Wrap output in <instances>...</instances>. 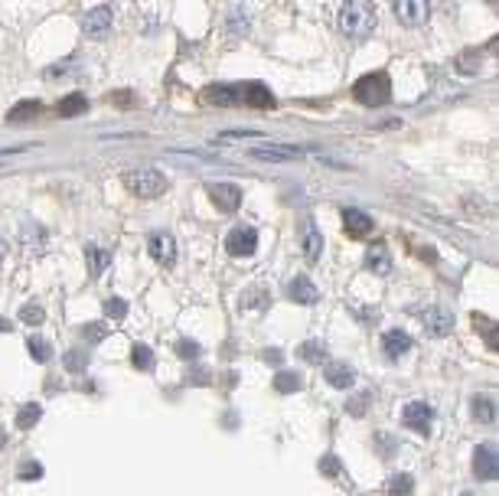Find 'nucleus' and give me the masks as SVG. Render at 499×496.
Here are the masks:
<instances>
[{
  "mask_svg": "<svg viewBox=\"0 0 499 496\" xmlns=\"http://www.w3.org/2000/svg\"><path fill=\"white\" fill-rule=\"evenodd\" d=\"M411 490H414V480L408 474H395L388 480V496H411Z\"/></svg>",
  "mask_w": 499,
  "mask_h": 496,
  "instance_id": "bb28decb",
  "label": "nucleus"
},
{
  "mask_svg": "<svg viewBox=\"0 0 499 496\" xmlns=\"http://www.w3.org/2000/svg\"><path fill=\"white\" fill-rule=\"evenodd\" d=\"M186 382L190 386H206L209 382V369H193L190 376H186Z\"/></svg>",
  "mask_w": 499,
  "mask_h": 496,
  "instance_id": "58836bf2",
  "label": "nucleus"
},
{
  "mask_svg": "<svg viewBox=\"0 0 499 496\" xmlns=\"http://www.w3.org/2000/svg\"><path fill=\"white\" fill-rule=\"evenodd\" d=\"M85 108H88L85 95H69L59 101V115H63V118H75V115H82Z\"/></svg>",
  "mask_w": 499,
  "mask_h": 496,
  "instance_id": "b1692460",
  "label": "nucleus"
},
{
  "mask_svg": "<svg viewBox=\"0 0 499 496\" xmlns=\"http://www.w3.org/2000/svg\"><path fill=\"white\" fill-rule=\"evenodd\" d=\"M327 382L333 388H350L356 382V369L346 363H327Z\"/></svg>",
  "mask_w": 499,
  "mask_h": 496,
  "instance_id": "2eb2a0df",
  "label": "nucleus"
},
{
  "mask_svg": "<svg viewBox=\"0 0 499 496\" xmlns=\"http://www.w3.org/2000/svg\"><path fill=\"white\" fill-rule=\"evenodd\" d=\"M366 268H369L372 274H388V271H392V255H388V248L372 245L369 251H366Z\"/></svg>",
  "mask_w": 499,
  "mask_h": 496,
  "instance_id": "4468645a",
  "label": "nucleus"
},
{
  "mask_svg": "<svg viewBox=\"0 0 499 496\" xmlns=\"http://www.w3.org/2000/svg\"><path fill=\"white\" fill-rule=\"evenodd\" d=\"M388 92H392V85H388V76H385V72H369V76H362L359 82L352 85V95L359 98L362 105H369V108L385 105V101H388Z\"/></svg>",
  "mask_w": 499,
  "mask_h": 496,
  "instance_id": "f03ea898",
  "label": "nucleus"
},
{
  "mask_svg": "<svg viewBox=\"0 0 499 496\" xmlns=\"http://www.w3.org/2000/svg\"><path fill=\"white\" fill-rule=\"evenodd\" d=\"M425 324L434 336H447L450 333V326H454V317H450L447 311H441V307H431V311H425Z\"/></svg>",
  "mask_w": 499,
  "mask_h": 496,
  "instance_id": "dca6fc26",
  "label": "nucleus"
},
{
  "mask_svg": "<svg viewBox=\"0 0 499 496\" xmlns=\"http://www.w3.org/2000/svg\"><path fill=\"white\" fill-rule=\"evenodd\" d=\"M300 386H304V382H300V376H297V372H281V376L275 379V388H277V392H284V395H291V392H297Z\"/></svg>",
  "mask_w": 499,
  "mask_h": 496,
  "instance_id": "c85d7f7f",
  "label": "nucleus"
},
{
  "mask_svg": "<svg viewBox=\"0 0 499 496\" xmlns=\"http://www.w3.org/2000/svg\"><path fill=\"white\" fill-rule=\"evenodd\" d=\"M105 313L111 320H121L124 313H128V301H121V297H108L105 301Z\"/></svg>",
  "mask_w": 499,
  "mask_h": 496,
  "instance_id": "473e14b6",
  "label": "nucleus"
},
{
  "mask_svg": "<svg viewBox=\"0 0 499 496\" xmlns=\"http://www.w3.org/2000/svg\"><path fill=\"white\" fill-rule=\"evenodd\" d=\"M131 359H134L138 369H154V353H150V346H144V343H138L131 349Z\"/></svg>",
  "mask_w": 499,
  "mask_h": 496,
  "instance_id": "7c9ffc66",
  "label": "nucleus"
},
{
  "mask_svg": "<svg viewBox=\"0 0 499 496\" xmlns=\"http://www.w3.org/2000/svg\"><path fill=\"white\" fill-rule=\"evenodd\" d=\"M147 245H150V255H154L160 265H173V261H177V242H173L167 232H154Z\"/></svg>",
  "mask_w": 499,
  "mask_h": 496,
  "instance_id": "9b49d317",
  "label": "nucleus"
},
{
  "mask_svg": "<svg viewBox=\"0 0 499 496\" xmlns=\"http://www.w3.org/2000/svg\"><path fill=\"white\" fill-rule=\"evenodd\" d=\"M320 470H323V474H329V477H336V474H340V461H336L333 454H327V457L320 461Z\"/></svg>",
  "mask_w": 499,
  "mask_h": 496,
  "instance_id": "e433bc0d",
  "label": "nucleus"
},
{
  "mask_svg": "<svg viewBox=\"0 0 499 496\" xmlns=\"http://www.w3.org/2000/svg\"><path fill=\"white\" fill-rule=\"evenodd\" d=\"M297 356L307 359V363H323L327 359V343L323 340H307V343H300Z\"/></svg>",
  "mask_w": 499,
  "mask_h": 496,
  "instance_id": "4be33fe9",
  "label": "nucleus"
},
{
  "mask_svg": "<svg viewBox=\"0 0 499 496\" xmlns=\"http://www.w3.org/2000/svg\"><path fill=\"white\" fill-rule=\"evenodd\" d=\"M20 477H23V480H36V477H43V467H40V464H23Z\"/></svg>",
  "mask_w": 499,
  "mask_h": 496,
  "instance_id": "a19ab883",
  "label": "nucleus"
},
{
  "mask_svg": "<svg viewBox=\"0 0 499 496\" xmlns=\"http://www.w3.org/2000/svg\"><path fill=\"white\" fill-rule=\"evenodd\" d=\"M395 13H398L402 23L418 26V23L427 20V3H421V0H398V3H395Z\"/></svg>",
  "mask_w": 499,
  "mask_h": 496,
  "instance_id": "ddd939ff",
  "label": "nucleus"
},
{
  "mask_svg": "<svg viewBox=\"0 0 499 496\" xmlns=\"http://www.w3.org/2000/svg\"><path fill=\"white\" fill-rule=\"evenodd\" d=\"M265 359H268V363H275V366H277V363H281V359H284V356H281V349H265Z\"/></svg>",
  "mask_w": 499,
  "mask_h": 496,
  "instance_id": "c03bdc74",
  "label": "nucleus"
},
{
  "mask_svg": "<svg viewBox=\"0 0 499 496\" xmlns=\"http://www.w3.org/2000/svg\"><path fill=\"white\" fill-rule=\"evenodd\" d=\"M340 30L352 40H369L375 30V10L369 3H343L340 7Z\"/></svg>",
  "mask_w": 499,
  "mask_h": 496,
  "instance_id": "f257e3e1",
  "label": "nucleus"
},
{
  "mask_svg": "<svg viewBox=\"0 0 499 496\" xmlns=\"http://www.w3.org/2000/svg\"><path fill=\"white\" fill-rule=\"evenodd\" d=\"M366 402H369V395H359L356 402H350V405H346L350 415H366Z\"/></svg>",
  "mask_w": 499,
  "mask_h": 496,
  "instance_id": "37998d69",
  "label": "nucleus"
},
{
  "mask_svg": "<svg viewBox=\"0 0 499 496\" xmlns=\"http://www.w3.org/2000/svg\"><path fill=\"white\" fill-rule=\"evenodd\" d=\"M343 222H346V232L350 235H369L372 232V219L362 213V209H346L343 213Z\"/></svg>",
  "mask_w": 499,
  "mask_h": 496,
  "instance_id": "a211bd4d",
  "label": "nucleus"
},
{
  "mask_svg": "<svg viewBox=\"0 0 499 496\" xmlns=\"http://www.w3.org/2000/svg\"><path fill=\"white\" fill-rule=\"evenodd\" d=\"M3 255H7V245H3V242H0V261H3Z\"/></svg>",
  "mask_w": 499,
  "mask_h": 496,
  "instance_id": "49530a36",
  "label": "nucleus"
},
{
  "mask_svg": "<svg viewBox=\"0 0 499 496\" xmlns=\"http://www.w3.org/2000/svg\"><path fill=\"white\" fill-rule=\"evenodd\" d=\"M26 349H30V356L36 359V363H46V359L53 356V346L46 343V340H40V336H30V340H26Z\"/></svg>",
  "mask_w": 499,
  "mask_h": 496,
  "instance_id": "cd10ccee",
  "label": "nucleus"
},
{
  "mask_svg": "<svg viewBox=\"0 0 499 496\" xmlns=\"http://www.w3.org/2000/svg\"><path fill=\"white\" fill-rule=\"evenodd\" d=\"M477 324H480V333H483V330H486V340H489V349H496V333H493V324H489V320H480L477 317Z\"/></svg>",
  "mask_w": 499,
  "mask_h": 496,
  "instance_id": "ea45409f",
  "label": "nucleus"
},
{
  "mask_svg": "<svg viewBox=\"0 0 499 496\" xmlns=\"http://www.w3.org/2000/svg\"><path fill=\"white\" fill-rule=\"evenodd\" d=\"M85 340H92V343H98V340H105V326L101 324H85Z\"/></svg>",
  "mask_w": 499,
  "mask_h": 496,
  "instance_id": "4c0bfd02",
  "label": "nucleus"
},
{
  "mask_svg": "<svg viewBox=\"0 0 499 496\" xmlns=\"http://www.w3.org/2000/svg\"><path fill=\"white\" fill-rule=\"evenodd\" d=\"M40 418H43V408L30 402V405H23L20 415H17V428H20V431H26V428H33V424H36Z\"/></svg>",
  "mask_w": 499,
  "mask_h": 496,
  "instance_id": "a878e982",
  "label": "nucleus"
},
{
  "mask_svg": "<svg viewBox=\"0 0 499 496\" xmlns=\"http://www.w3.org/2000/svg\"><path fill=\"white\" fill-rule=\"evenodd\" d=\"M242 7H232V17H229V23H232V30L235 33H245L248 30V17H242Z\"/></svg>",
  "mask_w": 499,
  "mask_h": 496,
  "instance_id": "c9c22d12",
  "label": "nucleus"
},
{
  "mask_svg": "<svg viewBox=\"0 0 499 496\" xmlns=\"http://www.w3.org/2000/svg\"><path fill=\"white\" fill-rule=\"evenodd\" d=\"M85 258H88V271H92V274H101V271L111 265V255H108V251H101L98 245H88Z\"/></svg>",
  "mask_w": 499,
  "mask_h": 496,
  "instance_id": "5701e85b",
  "label": "nucleus"
},
{
  "mask_svg": "<svg viewBox=\"0 0 499 496\" xmlns=\"http://www.w3.org/2000/svg\"><path fill=\"white\" fill-rule=\"evenodd\" d=\"M209 196H213V203L222 209V213H235L238 206H242V190L235 183H213L209 186Z\"/></svg>",
  "mask_w": 499,
  "mask_h": 496,
  "instance_id": "0eeeda50",
  "label": "nucleus"
},
{
  "mask_svg": "<svg viewBox=\"0 0 499 496\" xmlns=\"http://www.w3.org/2000/svg\"><path fill=\"white\" fill-rule=\"evenodd\" d=\"M124 183H128V190L134 196H140V199H154V196H160L167 190V176L160 170H150L147 167V170H134Z\"/></svg>",
  "mask_w": 499,
  "mask_h": 496,
  "instance_id": "7ed1b4c3",
  "label": "nucleus"
},
{
  "mask_svg": "<svg viewBox=\"0 0 499 496\" xmlns=\"http://www.w3.org/2000/svg\"><path fill=\"white\" fill-rule=\"evenodd\" d=\"M85 366H88V353H82V349L65 353V369H69V372H82Z\"/></svg>",
  "mask_w": 499,
  "mask_h": 496,
  "instance_id": "2f4dec72",
  "label": "nucleus"
},
{
  "mask_svg": "<svg viewBox=\"0 0 499 496\" xmlns=\"http://www.w3.org/2000/svg\"><path fill=\"white\" fill-rule=\"evenodd\" d=\"M470 411H473V418H477V421H486V424H489V421L496 418V402L477 395V399H473V408H470Z\"/></svg>",
  "mask_w": 499,
  "mask_h": 496,
  "instance_id": "393cba45",
  "label": "nucleus"
},
{
  "mask_svg": "<svg viewBox=\"0 0 499 496\" xmlns=\"http://www.w3.org/2000/svg\"><path fill=\"white\" fill-rule=\"evenodd\" d=\"M43 115V101H20V105H13L7 121H30V118H40Z\"/></svg>",
  "mask_w": 499,
  "mask_h": 496,
  "instance_id": "aec40b11",
  "label": "nucleus"
},
{
  "mask_svg": "<svg viewBox=\"0 0 499 496\" xmlns=\"http://www.w3.org/2000/svg\"><path fill=\"white\" fill-rule=\"evenodd\" d=\"M3 441H7V434H3V431H0V447H3Z\"/></svg>",
  "mask_w": 499,
  "mask_h": 496,
  "instance_id": "de8ad7c7",
  "label": "nucleus"
},
{
  "mask_svg": "<svg viewBox=\"0 0 499 496\" xmlns=\"http://www.w3.org/2000/svg\"><path fill=\"white\" fill-rule=\"evenodd\" d=\"M245 138H261V131H222L219 134V140H245Z\"/></svg>",
  "mask_w": 499,
  "mask_h": 496,
  "instance_id": "f704fd0d",
  "label": "nucleus"
},
{
  "mask_svg": "<svg viewBox=\"0 0 499 496\" xmlns=\"http://www.w3.org/2000/svg\"><path fill=\"white\" fill-rule=\"evenodd\" d=\"M7 330H13V324H10V320H3V317H0V333H7Z\"/></svg>",
  "mask_w": 499,
  "mask_h": 496,
  "instance_id": "a18cd8bd",
  "label": "nucleus"
},
{
  "mask_svg": "<svg viewBox=\"0 0 499 496\" xmlns=\"http://www.w3.org/2000/svg\"><path fill=\"white\" fill-rule=\"evenodd\" d=\"M177 353H180L183 359H196L202 353V346L196 343V340H180V343H177Z\"/></svg>",
  "mask_w": 499,
  "mask_h": 496,
  "instance_id": "72a5a7b5",
  "label": "nucleus"
},
{
  "mask_svg": "<svg viewBox=\"0 0 499 496\" xmlns=\"http://www.w3.org/2000/svg\"><path fill=\"white\" fill-rule=\"evenodd\" d=\"M287 297H291L294 304H317L320 301V291L313 288V281L300 274V278H294L291 284H287Z\"/></svg>",
  "mask_w": 499,
  "mask_h": 496,
  "instance_id": "f8f14e48",
  "label": "nucleus"
},
{
  "mask_svg": "<svg viewBox=\"0 0 499 496\" xmlns=\"http://www.w3.org/2000/svg\"><path fill=\"white\" fill-rule=\"evenodd\" d=\"M252 160H268V163H287V160H297L300 151L297 147H281V144H271V147H252L248 151Z\"/></svg>",
  "mask_w": 499,
  "mask_h": 496,
  "instance_id": "1a4fd4ad",
  "label": "nucleus"
},
{
  "mask_svg": "<svg viewBox=\"0 0 499 496\" xmlns=\"http://www.w3.org/2000/svg\"><path fill=\"white\" fill-rule=\"evenodd\" d=\"M206 98L215 105H238V88L235 85H213L206 88Z\"/></svg>",
  "mask_w": 499,
  "mask_h": 496,
  "instance_id": "412c9836",
  "label": "nucleus"
},
{
  "mask_svg": "<svg viewBox=\"0 0 499 496\" xmlns=\"http://www.w3.org/2000/svg\"><path fill=\"white\" fill-rule=\"evenodd\" d=\"M473 474L480 480H496L499 461H496V447L493 444H480L477 451H473Z\"/></svg>",
  "mask_w": 499,
  "mask_h": 496,
  "instance_id": "39448f33",
  "label": "nucleus"
},
{
  "mask_svg": "<svg viewBox=\"0 0 499 496\" xmlns=\"http://www.w3.org/2000/svg\"><path fill=\"white\" fill-rule=\"evenodd\" d=\"M300 248H304V255H307L310 261H317V258H320V248H323V235H320V229L313 226L310 219L304 222V245H300Z\"/></svg>",
  "mask_w": 499,
  "mask_h": 496,
  "instance_id": "6ab92c4d",
  "label": "nucleus"
},
{
  "mask_svg": "<svg viewBox=\"0 0 499 496\" xmlns=\"http://www.w3.org/2000/svg\"><path fill=\"white\" fill-rule=\"evenodd\" d=\"M382 343H385V353H388L392 359H398L411 349V336L404 333V330H388V333L382 336Z\"/></svg>",
  "mask_w": 499,
  "mask_h": 496,
  "instance_id": "f3484780",
  "label": "nucleus"
},
{
  "mask_svg": "<svg viewBox=\"0 0 499 496\" xmlns=\"http://www.w3.org/2000/svg\"><path fill=\"white\" fill-rule=\"evenodd\" d=\"M235 88H238V105H255V108H271L275 105V95L261 82H248V85H235Z\"/></svg>",
  "mask_w": 499,
  "mask_h": 496,
  "instance_id": "6e6552de",
  "label": "nucleus"
},
{
  "mask_svg": "<svg viewBox=\"0 0 499 496\" xmlns=\"http://www.w3.org/2000/svg\"><path fill=\"white\" fill-rule=\"evenodd\" d=\"M265 297H268V294H265V291H261V288H258V291H252V294H245V301H242V304H245V307H258V304L265 301Z\"/></svg>",
  "mask_w": 499,
  "mask_h": 496,
  "instance_id": "79ce46f5",
  "label": "nucleus"
},
{
  "mask_svg": "<svg viewBox=\"0 0 499 496\" xmlns=\"http://www.w3.org/2000/svg\"><path fill=\"white\" fill-rule=\"evenodd\" d=\"M225 248L232 251V255H252L258 248V232L255 229H248V226H238V229H232L229 232V238H225Z\"/></svg>",
  "mask_w": 499,
  "mask_h": 496,
  "instance_id": "423d86ee",
  "label": "nucleus"
},
{
  "mask_svg": "<svg viewBox=\"0 0 499 496\" xmlns=\"http://www.w3.org/2000/svg\"><path fill=\"white\" fill-rule=\"evenodd\" d=\"M402 421L418 434H427L431 431V421H434V411L427 402H411V405H404L402 411Z\"/></svg>",
  "mask_w": 499,
  "mask_h": 496,
  "instance_id": "20e7f679",
  "label": "nucleus"
},
{
  "mask_svg": "<svg viewBox=\"0 0 499 496\" xmlns=\"http://www.w3.org/2000/svg\"><path fill=\"white\" fill-rule=\"evenodd\" d=\"M111 20H115L111 7H92V10L82 17V30H85L88 36H101V33H108Z\"/></svg>",
  "mask_w": 499,
  "mask_h": 496,
  "instance_id": "9d476101",
  "label": "nucleus"
},
{
  "mask_svg": "<svg viewBox=\"0 0 499 496\" xmlns=\"http://www.w3.org/2000/svg\"><path fill=\"white\" fill-rule=\"evenodd\" d=\"M43 317H46V313H43V307H40V304H23V307H20V320H23V324L40 326V324H43Z\"/></svg>",
  "mask_w": 499,
  "mask_h": 496,
  "instance_id": "c756f323",
  "label": "nucleus"
}]
</instances>
